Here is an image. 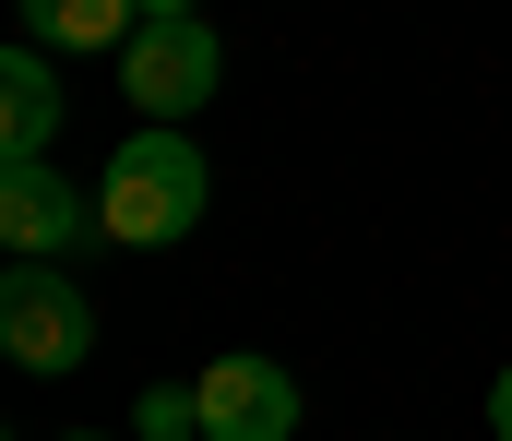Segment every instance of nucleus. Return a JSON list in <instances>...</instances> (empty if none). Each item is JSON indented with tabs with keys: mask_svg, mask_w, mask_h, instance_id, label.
<instances>
[{
	"mask_svg": "<svg viewBox=\"0 0 512 441\" xmlns=\"http://www.w3.org/2000/svg\"><path fill=\"white\" fill-rule=\"evenodd\" d=\"M203 155H191V132L179 120H143L108 167H96V227L120 239V251H167V239H191L203 227Z\"/></svg>",
	"mask_w": 512,
	"mask_h": 441,
	"instance_id": "obj_1",
	"label": "nucleus"
},
{
	"mask_svg": "<svg viewBox=\"0 0 512 441\" xmlns=\"http://www.w3.org/2000/svg\"><path fill=\"white\" fill-rule=\"evenodd\" d=\"M0 346H12V370H84L96 310L72 287V263H12L0 275Z\"/></svg>",
	"mask_w": 512,
	"mask_h": 441,
	"instance_id": "obj_2",
	"label": "nucleus"
},
{
	"mask_svg": "<svg viewBox=\"0 0 512 441\" xmlns=\"http://www.w3.org/2000/svg\"><path fill=\"white\" fill-rule=\"evenodd\" d=\"M215 36L191 24V12H167V24H131L120 36V96L143 108V120H191L203 96H215Z\"/></svg>",
	"mask_w": 512,
	"mask_h": 441,
	"instance_id": "obj_3",
	"label": "nucleus"
},
{
	"mask_svg": "<svg viewBox=\"0 0 512 441\" xmlns=\"http://www.w3.org/2000/svg\"><path fill=\"white\" fill-rule=\"evenodd\" d=\"M0 239H12V263H72L108 227H96V191H72L48 155H12L0 167Z\"/></svg>",
	"mask_w": 512,
	"mask_h": 441,
	"instance_id": "obj_4",
	"label": "nucleus"
},
{
	"mask_svg": "<svg viewBox=\"0 0 512 441\" xmlns=\"http://www.w3.org/2000/svg\"><path fill=\"white\" fill-rule=\"evenodd\" d=\"M191 394H203V441H286L298 430V382L274 358H215Z\"/></svg>",
	"mask_w": 512,
	"mask_h": 441,
	"instance_id": "obj_5",
	"label": "nucleus"
},
{
	"mask_svg": "<svg viewBox=\"0 0 512 441\" xmlns=\"http://www.w3.org/2000/svg\"><path fill=\"white\" fill-rule=\"evenodd\" d=\"M48 132H60V72H48V48H12L0 60V144L48 155Z\"/></svg>",
	"mask_w": 512,
	"mask_h": 441,
	"instance_id": "obj_6",
	"label": "nucleus"
},
{
	"mask_svg": "<svg viewBox=\"0 0 512 441\" xmlns=\"http://www.w3.org/2000/svg\"><path fill=\"white\" fill-rule=\"evenodd\" d=\"M24 12V48H108L143 24V0H12Z\"/></svg>",
	"mask_w": 512,
	"mask_h": 441,
	"instance_id": "obj_7",
	"label": "nucleus"
},
{
	"mask_svg": "<svg viewBox=\"0 0 512 441\" xmlns=\"http://www.w3.org/2000/svg\"><path fill=\"white\" fill-rule=\"evenodd\" d=\"M131 418H143L155 441H179V430H203V394H191V382H155V394H143Z\"/></svg>",
	"mask_w": 512,
	"mask_h": 441,
	"instance_id": "obj_8",
	"label": "nucleus"
},
{
	"mask_svg": "<svg viewBox=\"0 0 512 441\" xmlns=\"http://www.w3.org/2000/svg\"><path fill=\"white\" fill-rule=\"evenodd\" d=\"M489 430L512 441V370H501V382H489Z\"/></svg>",
	"mask_w": 512,
	"mask_h": 441,
	"instance_id": "obj_9",
	"label": "nucleus"
},
{
	"mask_svg": "<svg viewBox=\"0 0 512 441\" xmlns=\"http://www.w3.org/2000/svg\"><path fill=\"white\" fill-rule=\"evenodd\" d=\"M167 12H191V0H143V24H167Z\"/></svg>",
	"mask_w": 512,
	"mask_h": 441,
	"instance_id": "obj_10",
	"label": "nucleus"
},
{
	"mask_svg": "<svg viewBox=\"0 0 512 441\" xmlns=\"http://www.w3.org/2000/svg\"><path fill=\"white\" fill-rule=\"evenodd\" d=\"M72 441H96V430H72Z\"/></svg>",
	"mask_w": 512,
	"mask_h": 441,
	"instance_id": "obj_11",
	"label": "nucleus"
}]
</instances>
